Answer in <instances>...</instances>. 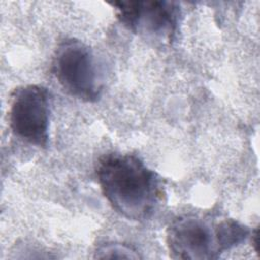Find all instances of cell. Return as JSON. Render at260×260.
<instances>
[{
	"label": "cell",
	"instance_id": "1",
	"mask_svg": "<svg viewBox=\"0 0 260 260\" xmlns=\"http://www.w3.org/2000/svg\"><path fill=\"white\" fill-rule=\"evenodd\" d=\"M95 174L112 208L129 220L149 219L165 195L160 178L135 154H105L99 159Z\"/></svg>",
	"mask_w": 260,
	"mask_h": 260
},
{
	"label": "cell",
	"instance_id": "2",
	"mask_svg": "<svg viewBox=\"0 0 260 260\" xmlns=\"http://www.w3.org/2000/svg\"><path fill=\"white\" fill-rule=\"evenodd\" d=\"M250 229L233 218L214 220L198 214L174 218L167 229V246L173 259L211 260L243 244Z\"/></svg>",
	"mask_w": 260,
	"mask_h": 260
},
{
	"label": "cell",
	"instance_id": "3",
	"mask_svg": "<svg viewBox=\"0 0 260 260\" xmlns=\"http://www.w3.org/2000/svg\"><path fill=\"white\" fill-rule=\"evenodd\" d=\"M52 72L71 96L86 103L99 100L103 91L98 61L92 49L74 38L60 42L52 60Z\"/></svg>",
	"mask_w": 260,
	"mask_h": 260
},
{
	"label": "cell",
	"instance_id": "4",
	"mask_svg": "<svg viewBox=\"0 0 260 260\" xmlns=\"http://www.w3.org/2000/svg\"><path fill=\"white\" fill-rule=\"evenodd\" d=\"M118 20L132 32L161 45H170L176 38L180 9L171 1H116Z\"/></svg>",
	"mask_w": 260,
	"mask_h": 260
},
{
	"label": "cell",
	"instance_id": "5",
	"mask_svg": "<svg viewBox=\"0 0 260 260\" xmlns=\"http://www.w3.org/2000/svg\"><path fill=\"white\" fill-rule=\"evenodd\" d=\"M12 132L23 141L46 148L49 142L50 93L39 84L16 87L10 96L8 111Z\"/></svg>",
	"mask_w": 260,
	"mask_h": 260
},
{
	"label": "cell",
	"instance_id": "6",
	"mask_svg": "<svg viewBox=\"0 0 260 260\" xmlns=\"http://www.w3.org/2000/svg\"><path fill=\"white\" fill-rule=\"evenodd\" d=\"M94 258H126V259H138L140 255L131 246L123 243H105L100 245L94 251Z\"/></svg>",
	"mask_w": 260,
	"mask_h": 260
},
{
	"label": "cell",
	"instance_id": "7",
	"mask_svg": "<svg viewBox=\"0 0 260 260\" xmlns=\"http://www.w3.org/2000/svg\"><path fill=\"white\" fill-rule=\"evenodd\" d=\"M251 239H252V244L254 246V249L256 253H259V229L256 228L251 232Z\"/></svg>",
	"mask_w": 260,
	"mask_h": 260
}]
</instances>
